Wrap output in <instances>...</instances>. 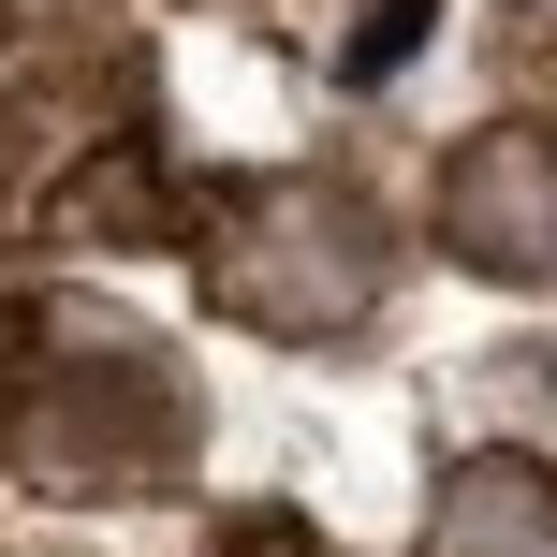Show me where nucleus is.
<instances>
[{"instance_id": "nucleus-1", "label": "nucleus", "mask_w": 557, "mask_h": 557, "mask_svg": "<svg viewBox=\"0 0 557 557\" xmlns=\"http://www.w3.org/2000/svg\"><path fill=\"white\" fill-rule=\"evenodd\" d=\"M441 221H455V250H470V264L557 278V147H529V133L470 147V162H455V191H441Z\"/></svg>"}, {"instance_id": "nucleus-2", "label": "nucleus", "mask_w": 557, "mask_h": 557, "mask_svg": "<svg viewBox=\"0 0 557 557\" xmlns=\"http://www.w3.org/2000/svg\"><path fill=\"white\" fill-rule=\"evenodd\" d=\"M425 557H557V484L543 470H470L441 499V529H425Z\"/></svg>"}, {"instance_id": "nucleus-3", "label": "nucleus", "mask_w": 557, "mask_h": 557, "mask_svg": "<svg viewBox=\"0 0 557 557\" xmlns=\"http://www.w3.org/2000/svg\"><path fill=\"white\" fill-rule=\"evenodd\" d=\"M250 557H278V543H250Z\"/></svg>"}]
</instances>
